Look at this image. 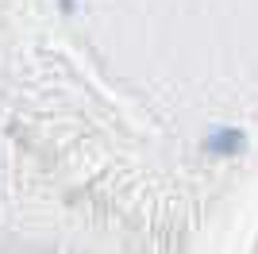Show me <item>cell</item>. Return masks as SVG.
Returning <instances> with one entry per match:
<instances>
[{"instance_id": "cell-1", "label": "cell", "mask_w": 258, "mask_h": 254, "mask_svg": "<svg viewBox=\"0 0 258 254\" xmlns=\"http://www.w3.org/2000/svg\"><path fill=\"white\" fill-rule=\"evenodd\" d=\"M212 150H220V154H231V150L243 147V135L239 131H224V135H212V143H208Z\"/></svg>"}]
</instances>
